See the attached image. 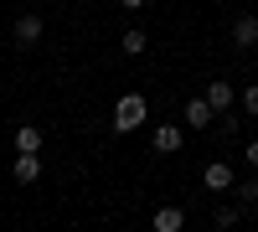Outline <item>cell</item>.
Returning <instances> with one entry per match:
<instances>
[{
    "mask_svg": "<svg viewBox=\"0 0 258 232\" xmlns=\"http://www.w3.org/2000/svg\"><path fill=\"white\" fill-rule=\"evenodd\" d=\"M181 227H186L181 206H160V212H155V232H181Z\"/></svg>",
    "mask_w": 258,
    "mask_h": 232,
    "instance_id": "obj_10",
    "label": "cell"
},
{
    "mask_svg": "<svg viewBox=\"0 0 258 232\" xmlns=\"http://www.w3.org/2000/svg\"><path fill=\"white\" fill-rule=\"evenodd\" d=\"M41 139H47V134H41L36 124H21V129H16V150H26V155H41Z\"/></svg>",
    "mask_w": 258,
    "mask_h": 232,
    "instance_id": "obj_8",
    "label": "cell"
},
{
    "mask_svg": "<svg viewBox=\"0 0 258 232\" xmlns=\"http://www.w3.org/2000/svg\"><path fill=\"white\" fill-rule=\"evenodd\" d=\"M186 124H191V129H212V124H217V109L207 103V93L186 103Z\"/></svg>",
    "mask_w": 258,
    "mask_h": 232,
    "instance_id": "obj_4",
    "label": "cell"
},
{
    "mask_svg": "<svg viewBox=\"0 0 258 232\" xmlns=\"http://www.w3.org/2000/svg\"><path fill=\"white\" fill-rule=\"evenodd\" d=\"M243 155H248V165H253V171H258V144H248V150H243Z\"/></svg>",
    "mask_w": 258,
    "mask_h": 232,
    "instance_id": "obj_16",
    "label": "cell"
},
{
    "mask_svg": "<svg viewBox=\"0 0 258 232\" xmlns=\"http://www.w3.org/2000/svg\"><path fill=\"white\" fill-rule=\"evenodd\" d=\"M232 47L258 52V16H238V21H232Z\"/></svg>",
    "mask_w": 258,
    "mask_h": 232,
    "instance_id": "obj_3",
    "label": "cell"
},
{
    "mask_svg": "<svg viewBox=\"0 0 258 232\" xmlns=\"http://www.w3.org/2000/svg\"><path fill=\"white\" fill-rule=\"evenodd\" d=\"M217 124H222V134H227V139L238 134V114H232V109H227V114H217Z\"/></svg>",
    "mask_w": 258,
    "mask_h": 232,
    "instance_id": "obj_14",
    "label": "cell"
},
{
    "mask_svg": "<svg viewBox=\"0 0 258 232\" xmlns=\"http://www.w3.org/2000/svg\"><path fill=\"white\" fill-rule=\"evenodd\" d=\"M202 186H207V191H232V186H238V176H232L227 160H212L207 171H202Z\"/></svg>",
    "mask_w": 258,
    "mask_h": 232,
    "instance_id": "obj_2",
    "label": "cell"
},
{
    "mask_svg": "<svg viewBox=\"0 0 258 232\" xmlns=\"http://www.w3.org/2000/svg\"><path fill=\"white\" fill-rule=\"evenodd\" d=\"M207 103H212L217 114H227V109H232V83H227V78H217V83L207 88Z\"/></svg>",
    "mask_w": 258,
    "mask_h": 232,
    "instance_id": "obj_9",
    "label": "cell"
},
{
    "mask_svg": "<svg viewBox=\"0 0 258 232\" xmlns=\"http://www.w3.org/2000/svg\"><path fill=\"white\" fill-rule=\"evenodd\" d=\"M41 176V155H26V150H16V181L21 186H31Z\"/></svg>",
    "mask_w": 258,
    "mask_h": 232,
    "instance_id": "obj_7",
    "label": "cell"
},
{
    "mask_svg": "<svg viewBox=\"0 0 258 232\" xmlns=\"http://www.w3.org/2000/svg\"><path fill=\"white\" fill-rule=\"evenodd\" d=\"M232 191H238V206H243V212H248V206H258V176L238 181V186H232Z\"/></svg>",
    "mask_w": 258,
    "mask_h": 232,
    "instance_id": "obj_11",
    "label": "cell"
},
{
    "mask_svg": "<svg viewBox=\"0 0 258 232\" xmlns=\"http://www.w3.org/2000/svg\"><path fill=\"white\" fill-rule=\"evenodd\" d=\"M238 217H243V206H217L212 222H217V227H238Z\"/></svg>",
    "mask_w": 258,
    "mask_h": 232,
    "instance_id": "obj_13",
    "label": "cell"
},
{
    "mask_svg": "<svg viewBox=\"0 0 258 232\" xmlns=\"http://www.w3.org/2000/svg\"><path fill=\"white\" fill-rule=\"evenodd\" d=\"M140 124H145V93H124L114 103V129L129 134V129H140Z\"/></svg>",
    "mask_w": 258,
    "mask_h": 232,
    "instance_id": "obj_1",
    "label": "cell"
},
{
    "mask_svg": "<svg viewBox=\"0 0 258 232\" xmlns=\"http://www.w3.org/2000/svg\"><path fill=\"white\" fill-rule=\"evenodd\" d=\"M119 6H124V11H145V0H119Z\"/></svg>",
    "mask_w": 258,
    "mask_h": 232,
    "instance_id": "obj_17",
    "label": "cell"
},
{
    "mask_svg": "<svg viewBox=\"0 0 258 232\" xmlns=\"http://www.w3.org/2000/svg\"><path fill=\"white\" fill-rule=\"evenodd\" d=\"M243 109H248V114H258V83H253V88L243 93Z\"/></svg>",
    "mask_w": 258,
    "mask_h": 232,
    "instance_id": "obj_15",
    "label": "cell"
},
{
    "mask_svg": "<svg viewBox=\"0 0 258 232\" xmlns=\"http://www.w3.org/2000/svg\"><path fill=\"white\" fill-rule=\"evenodd\" d=\"M41 31H47V26H41V16H21V21H16V47H36Z\"/></svg>",
    "mask_w": 258,
    "mask_h": 232,
    "instance_id": "obj_6",
    "label": "cell"
},
{
    "mask_svg": "<svg viewBox=\"0 0 258 232\" xmlns=\"http://www.w3.org/2000/svg\"><path fill=\"white\" fill-rule=\"evenodd\" d=\"M150 150H155V155H176L181 150V129H176V124H160V129L150 134Z\"/></svg>",
    "mask_w": 258,
    "mask_h": 232,
    "instance_id": "obj_5",
    "label": "cell"
},
{
    "mask_svg": "<svg viewBox=\"0 0 258 232\" xmlns=\"http://www.w3.org/2000/svg\"><path fill=\"white\" fill-rule=\"evenodd\" d=\"M119 47H124L129 57H145V47H150V41H145V31H135V26H129V31L119 36Z\"/></svg>",
    "mask_w": 258,
    "mask_h": 232,
    "instance_id": "obj_12",
    "label": "cell"
}]
</instances>
